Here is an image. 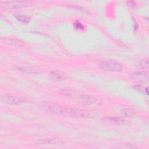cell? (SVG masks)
Here are the masks:
<instances>
[{"mask_svg": "<svg viewBox=\"0 0 149 149\" xmlns=\"http://www.w3.org/2000/svg\"><path fill=\"white\" fill-rule=\"evenodd\" d=\"M98 66L101 69L107 72H117L122 70V65L113 61H101L99 62Z\"/></svg>", "mask_w": 149, "mask_h": 149, "instance_id": "2", "label": "cell"}, {"mask_svg": "<svg viewBox=\"0 0 149 149\" xmlns=\"http://www.w3.org/2000/svg\"><path fill=\"white\" fill-rule=\"evenodd\" d=\"M62 93L65 95H71L72 93H71V91L68 90H63L62 91Z\"/></svg>", "mask_w": 149, "mask_h": 149, "instance_id": "15", "label": "cell"}, {"mask_svg": "<svg viewBox=\"0 0 149 149\" xmlns=\"http://www.w3.org/2000/svg\"><path fill=\"white\" fill-rule=\"evenodd\" d=\"M139 66L142 68H147L148 67V59H144L140 62Z\"/></svg>", "mask_w": 149, "mask_h": 149, "instance_id": "11", "label": "cell"}, {"mask_svg": "<svg viewBox=\"0 0 149 149\" xmlns=\"http://www.w3.org/2000/svg\"><path fill=\"white\" fill-rule=\"evenodd\" d=\"M50 76L52 80L56 81L63 80L66 78V73L59 70H55L51 72L50 73Z\"/></svg>", "mask_w": 149, "mask_h": 149, "instance_id": "8", "label": "cell"}, {"mask_svg": "<svg viewBox=\"0 0 149 149\" xmlns=\"http://www.w3.org/2000/svg\"><path fill=\"white\" fill-rule=\"evenodd\" d=\"M102 119L104 120L105 121L112 122V123L118 124V125H123L126 123L125 120L120 119L119 118L114 117V116H105V117L103 118Z\"/></svg>", "mask_w": 149, "mask_h": 149, "instance_id": "9", "label": "cell"}, {"mask_svg": "<svg viewBox=\"0 0 149 149\" xmlns=\"http://www.w3.org/2000/svg\"><path fill=\"white\" fill-rule=\"evenodd\" d=\"M16 18L18 20L24 23H28L30 22V18L24 15H17V16H16Z\"/></svg>", "mask_w": 149, "mask_h": 149, "instance_id": "10", "label": "cell"}, {"mask_svg": "<svg viewBox=\"0 0 149 149\" xmlns=\"http://www.w3.org/2000/svg\"><path fill=\"white\" fill-rule=\"evenodd\" d=\"M132 77L138 81H147L148 80V72H135L132 75Z\"/></svg>", "mask_w": 149, "mask_h": 149, "instance_id": "6", "label": "cell"}, {"mask_svg": "<svg viewBox=\"0 0 149 149\" xmlns=\"http://www.w3.org/2000/svg\"><path fill=\"white\" fill-rule=\"evenodd\" d=\"M123 113L127 116H132L134 113L133 111L130 109H124Z\"/></svg>", "mask_w": 149, "mask_h": 149, "instance_id": "12", "label": "cell"}, {"mask_svg": "<svg viewBox=\"0 0 149 149\" xmlns=\"http://www.w3.org/2000/svg\"><path fill=\"white\" fill-rule=\"evenodd\" d=\"M134 90H137V91H139V92H143V90H144V88L141 86H140V85H137V86H134Z\"/></svg>", "mask_w": 149, "mask_h": 149, "instance_id": "14", "label": "cell"}, {"mask_svg": "<svg viewBox=\"0 0 149 149\" xmlns=\"http://www.w3.org/2000/svg\"><path fill=\"white\" fill-rule=\"evenodd\" d=\"M74 26H75L76 29H83L84 28L83 25L81 23L78 22H77L74 23Z\"/></svg>", "mask_w": 149, "mask_h": 149, "instance_id": "13", "label": "cell"}, {"mask_svg": "<svg viewBox=\"0 0 149 149\" xmlns=\"http://www.w3.org/2000/svg\"><path fill=\"white\" fill-rule=\"evenodd\" d=\"M41 144L47 145H61L63 143V141L62 139L58 138H47L41 139L40 141Z\"/></svg>", "mask_w": 149, "mask_h": 149, "instance_id": "7", "label": "cell"}, {"mask_svg": "<svg viewBox=\"0 0 149 149\" xmlns=\"http://www.w3.org/2000/svg\"><path fill=\"white\" fill-rule=\"evenodd\" d=\"M46 108L51 113L61 116L74 118L93 117V113L90 111L81 109L69 108L57 104H49L47 105Z\"/></svg>", "mask_w": 149, "mask_h": 149, "instance_id": "1", "label": "cell"}, {"mask_svg": "<svg viewBox=\"0 0 149 149\" xmlns=\"http://www.w3.org/2000/svg\"><path fill=\"white\" fill-rule=\"evenodd\" d=\"M127 4L129 6H130V7H135L136 6V3L134 2L133 1H129L127 2Z\"/></svg>", "mask_w": 149, "mask_h": 149, "instance_id": "16", "label": "cell"}, {"mask_svg": "<svg viewBox=\"0 0 149 149\" xmlns=\"http://www.w3.org/2000/svg\"><path fill=\"white\" fill-rule=\"evenodd\" d=\"M24 99L21 97H17L10 95H4L1 98V103L8 105H17L24 102Z\"/></svg>", "mask_w": 149, "mask_h": 149, "instance_id": "4", "label": "cell"}, {"mask_svg": "<svg viewBox=\"0 0 149 149\" xmlns=\"http://www.w3.org/2000/svg\"><path fill=\"white\" fill-rule=\"evenodd\" d=\"M35 3L34 1H10V2H4L2 3V5L4 7L6 8H20L27 6L30 5H33Z\"/></svg>", "mask_w": 149, "mask_h": 149, "instance_id": "3", "label": "cell"}, {"mask_svg": "<svg viewBox=\"0 0 149 149\" xmlns=\"http://www.w3.org/2000/svg\"><path fill=\"white\" fill-rule=\"evenodd\" d=\"M97 101V98L91 95H81L77 98V101L79 103L83 105H90L95 104Z\"/></svg>", "mask_w": 149, "mask_h": 149, "instance_id": "5", "label": "cell"}]
</instances>
